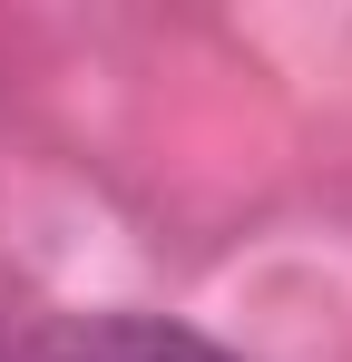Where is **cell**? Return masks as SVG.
Here are the masks:
<instances>
[{
    "mask_svg": "<svg viewBox=\"0 0 352 362\" xmlns=\"http://www.w3.org/2000/svg\"><path fill=\"white\" fill-rule=\"evenodd\" d=\"M40 362H245V353L206 343L196 323H167V313H78L49 333Z\"/></svg>",
    "mask_w": 352,
    "mask_h": 362,
    "instance_id": "cell-1",
    "label": "cell"
}]
</instances>
